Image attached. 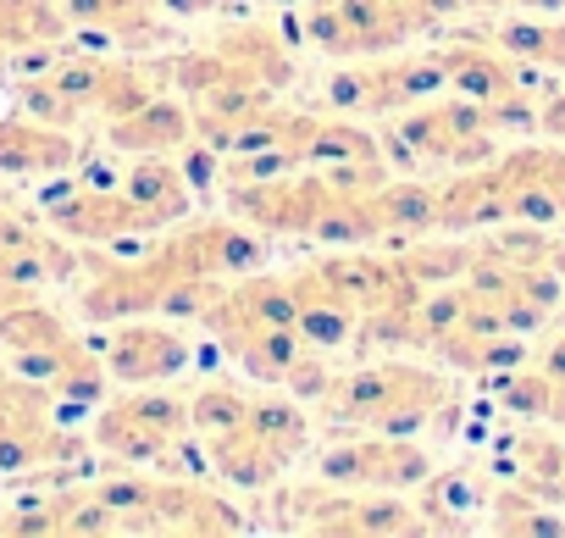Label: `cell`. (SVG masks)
Masks as SVG:
<instances>
[{"mask_svg": "<svg viewBox=\"0 0 565 538\" xmlns=\"http://www.w3.org/2000/svg\"><path fill=\"white\" fill-rule=\"evenodd\" d=\"M78 161V145L40 123V117H7L0 123V172L7 178H56Z\"/></svg>", "mask_w": 565, "mask_h": 538, "instance_id": "6", "label": "cell"}, {"mask_svg": "<svg viewBox=\"0 0 565 538\" xmlns=\"http://www.w3.org/2000/svg\"><path fill=\"white\" fill-rule=\"evenodd\" d=\"M504 0H460V12H499Z\"/></svg>", "mask_w": 565, "mask_h": 538, "instance_id": "11", "label": "cell"}, {"mask_svg": "<svg viewBox=\"0 0 565 538\" xmlns=\"http://www.w3.org/2000/svg\"><path fill=\"white\" fill-rule=\"evenodd\" d=\"M67 34V12L56 0H0V62H18Z\"/></svg>", "mask_w": 565, "mask_h": 538, "instance_id": "8", "label": "cell"}, {"mask_svg": "<svg viewBox=\"0 0 565 538\" xmlns=\"http://www.w3.org/2000/svg\"><path fill=\"white\" fill-rule=\"evenodd\" d=\"M106 139H111L122 156H172V150H183V145L194 139V112H189L183 101L150 95L145 106H134L128 117H117Z\"/></svg>", "mask_w": 565, "mask_h": 538, "instance_id": "7", "label": "cell"}, {"mask_svg": "<svg viewBox=\"0 0 565 538\" xmlns=\"http://www.w3.org/2000/svg\"><path fill=\"white\" fill-rule=\"evenodd\" d=\"M183 361H189V345H183V334H172V328H150V323H122L117 334H111V345H106V372L111 378H122V383H161V378H178L183 372Z\"/></svg>", "mask_w": 565, "mask_h": 538, "instance_id": "5", "label": "cell"}, {"mask_svg": "<svg viewBox=\"0 0 565 538\" xmlns=\"http://www.w3.org/2000/svg\"><path fill=\"white\" fill-rule=\"evenodd\" d=\"M449 400V378L422 372V367H366L328 378L322 389V416L361 428V433H416L438 405Z\"/></svg>", "mask_w": 565, "mask_h": 538, "instance_id": "1", "label": "cell"}, {"mask_svg": "<svg viewBox=\"0 0 565 538\" xmlns=\"http://www.w3.org/2000/svg\"><path fill=\"white\" fill-rule=\"evenodd\" d=\"M189 433V405L172 400V394H156L150 383H139L128 400L106 405L100 422H95V444L106 455H117L128 472L134 466H167L178 455Z\"/></svg>", "mask_w": 565, "mask_h": 538, "instance_id": "3", "label": "cell"}, {"mask_svg": "<svg viewBox=\"0 0 565 538\" xmlns=\"http://www.w3.org/2000/svg\"><path fill=\"white\" fill-rule=\"evenodd\" d=\"M377 217H383V239H416V233L438 228V189H427V183H383L377 189Z\"/></svg>", "mask_w": 565, "mask_h": 538, "instance_id": "9", "label": "cell"}, {"mask_svg": "<svg viewBox=\"0 0 565 538\" xmlns=\"http://www.w3.org/2000/svg\"><path fill=\"white\" fill-rule=\"evenodd\" d=\"M504 7L532 12V18H554V12H565V0H504Z\"/></svg>", "mask_w": 565, "mask_h": 538, "instance_id": "10", "label": "cell"}, {"mask_svg": "<svg viewBox=\"0 0 565 538\" xmlns=\"http://www.w3.org/2000/svg\"><path fill=\"white\" fill-rule=\"evenodd\" d=\"M306 444H311V422H306L300 405H289V400H260V394H255V400H249V416H244L233 433L211 439V461H216L222 477H233V483H244V488H260V483H271L282 466H289Z\"/></svg>", "mask_w": 565, "mask_h": 538, "instance_id": "2", "label": "cell"}, {"mask_svg": "<svg viewBox=\"0 0 565 538\" xmlns=\"http://www.w3.org/2000/svg\"><path fill=\"white\" fill-rule=\"evenodd\" d=\"M266 7H295V0H266Z\"/></svg>", "mask_w": 565, "mask_h": 538, "instance_id": "12", "label": "cell"}, {"mask_svg": "<svg viewBox=\"0 0 565 538\" xmlns=\"http://www.w3.org/2000/svg\"><path fill=\"white\" fill-rule=\"evenodd\" d=\"M433 477L427 450H416L399 433H355L350 444L322 455V483L333 488H416Z\"/></svg>", "mask_w": 565, "mask_h": 538, "instance_id": "4", "label": "cell"}]
</instances>
